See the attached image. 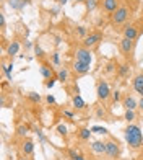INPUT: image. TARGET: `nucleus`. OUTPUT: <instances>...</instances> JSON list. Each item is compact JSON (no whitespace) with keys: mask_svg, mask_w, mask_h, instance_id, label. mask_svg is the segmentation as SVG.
I'll list each match as a JSON object with an SVG mask.
<instances>
[{"mask_svg":"<svg viewBox=\"0 0 143 160\" xmlns=\"http://www.w3.org/2000/svg\"><path fill=\"white\" fill-rule=\"evenodd\" d=\"M128 74H130V65L128 64H120L119 65V75L120 77H128Z\"/></svg>","mask_w":143,"mask_h":160,"instance_id":"a211bd4d","label":"nucleus"},{"mask_svg":"<svg viewBox=\"0 0 143 160\" xmlns=\"http://www.w3.org/2000/svg\"><path fill=\"white\" fill-rule=\"evenodd\" d=\"M133 90H135V93H138L140 97H143V74L135 75V78H133Z\"/></svg>","mask_w":143,"mask_h":160,"instance_id":"1a4fd4ad","label":"nucleus"},{"mask_svg":"<svg viewBox=\"0 0 143 160\" xmlns=\"http://www.w3.org/2000/svg\"><path fill=\"white\" fill-rule=\"evenodd\" d=\"M114 67H116V65H114L112 62H109V64L106 65V72H107V74H111V72L114 70Z\"/></svg>","mask_w":143,"mask_h":160,"instance_id":"c9c22d12","label":"nucleus"},{"mask_svg":"<svg viewBox=\"0 0 143 160\" xmlns=\"http://www.w3.org/2000/svg\"><path fill=\"white\" fill-rule=\"evenodd\" d=\"M91 131H93V132H96V134H107V132H109V131H107L106 128H103V126H93L91 128Z\"/></svg>","mask_w":143,"mask_h":160,"instance_id":"a878e982","label":"nucleus"},{"mask_svg":"<svg viewBox=\"0 0 143 160\" xmlns=\"http://www.w3.org/2000/svg\"><path fill=\"white\" fill-rule=\"evenodd\" d=\"M125 141L132 149H140L143 145V134L137 124H128L125 129Z\"/></svg>","mask_w":143,"mask_h":160,"instance_id":"f257e3e1","label":"nucleus"},{"mask_svg":"<svg viewBox=\"0 0 143 160\" xmlns=\"http://www.w3.org/2000/svg\"><path fill=\"white\" fill-rule=\"evenodd\" d=\"M91 150L95 154H106V142L103 141H93L91 142Z\"/></svg>","mask_w":143,"mask_h":160,"instance_id":"9b49d317","label":"nucleus"},{"mask_svg":"<svg viewBox=\"0 0 143 160\" xmlns=\"http://www.w3.org/2000/svg\"><path fill=\"white\" fill-rule=\"evenodd\" d=\"M119 48H120V52H122L124 56H128L132 52V49H133V41L128 39V38H122V39H120Z\"/></svg>","mask_w":143,"mask_h":160,"instance_id":"0eeeda50","label":"nucleus"},{"mask_svg":"<svg viewBox=\"0 0 143 160\" xmlns=\"http://www.w3.org/2000/svg\"><path fill=\"white\" fill-rule=\"evenodd\" d=\"M101 39H103V33H99V31H96V33H90L86 38H83V46L90 49V48H93V46H96Z\"/></svg>","mask_w":143,"mask_h":160,"instance_id":"423d86ee","label":"nucleus"},{"mask_svg":"<svg viewBox=\"0 0 143 160\" xmlns=\"http://www.w3.org/2000/svg\"><path fill=\"white\" fill-rule=\"evenodd\" d=\"M67 2H68V0H59V3H60V5H65Z\"/></svg>","mask_w":143,"mask_h":160,"instance_id":"c03bdc74","label":"nucleus"},{"mask_svg":"<svg viewBox=\"0 0 143 160\" xmlns=\"http://www.w3.org/2000/svg\"><path fill=\"white\" fill-rule=\"evenodd\" d=\"M34 51H36V56H38V57H42V56H44V51H42L41 46H36Z\"/></svg>","mask_w":143,"mask_h":160,"instance_id":"f704fd0d","label":"nucleus"},{"mask_svg":"<svg viewBox=\"0 0 143 160\" xmlns=\"http://www.w3.org/2000/svg\"><path fill=\"white\" fill-rule=\"evenodd\" d=\"M119 154H120L119 142L114 141V139L107 141V142H106V155L111 157V158H116V157H119Z\"/></svg>","mask_w":143,"mask_h":160,"instance_id":"39448f33","label":"nucleus"},{"mask_svg":"<svg viewBox=\"0 0 143 160\" xmlns=\"http://www.w3.org/2000/svg\"><path fill=\"white\" fill-rule=\"evenodd\" d=\"M28 132H30V128L25 126V124H21V126H18V128H16V134H18L20 137H25Z\"/></svg>","mask_w":143,"mask_h":160,"instance_id":"4be33fe9","label":"nucleus"},{"mask_svg":"<svg viewBox=\"0 0 143 160\" xmlns=\"http://www.w3.org/2000/svg\"><path fill=\"white\" fill-rule=\"evenodd\" d=\"M63 116H67V118H73V113H72V111H68V110H65V111H63Z\"/></svg>","mask_w":143,"mask_h":160,"instance_id":"ea45409f","label":"nucleus"},{"mask_svg":"<svg viewBox=\"0 0 143 160\" xmlns=\"http://www.w3.org/2000/svg\"><path fill=\"white\" fill-rule=\"evenodd\" d=\"M91 134H93V131H91V129H88V128L80 129V139H83V141H90Z\"/></svg>","mask_w":143,"mask_h":160,"instance_id":"412c9836","label":"nucleus"},{"mask_svg":"<svg viewBox=\"0 0 143 160\" xmlns=\"http://www.w3.org/2000/svg\"><path fill=\"white\" fill-rule=\"evenodd\" d=\"M124 38H128V39H137L138 38V28L135 25H127L124 28Z\"/></svg>","mask_w":143,"mask_h":160,"instance_id":"6e6552de","label":"nucleus"},{"mask_svg":"<svg viewBox=\"0 0 143 160\" xmlns=\"http://www.w3.org/2000/svg\"><path fill=\"white\" fill-rule=\"evenodd\" d=\"M20 160H28V158H20Z\"/></svg>","mask_w":143,"mask_h":160,"instance_id":"49530a36","label":"nucleus"},{"mask_svg":"<svg viewBox=\"0 0 143 160\" xmlns=\"http://www.w3.org/2000/svg\"><path fill=\"white\" fill-rule=\"evenodd\" d=\"M55 80H59V78H54V77H52V78L47 80V82H46V87H47V88H52V87L55 85Z\"/></svg>","mask_w":143,"mask_h":160,"instance_id":"473e14b6","label":"nucleus"},{"mask_svg":"<svg viewBox=\"0 0 143 160\" xmlns=\"http://www.w3.org/2000/svg\"><path fill=\"white\" fill-rule=\"evenodd\" d=\"M127 18H128V8L125 5H120L119 8L112 13V23L114 25H122L127 21Z\"/></svg>","mask_w":143,"mask_h":160,"instance_id":"f03ea898","label":"nucleus"},{"mask_svg":"<svg viewBox=\"0 0 143 160\" xmlns=\"http://www.w3.org/2000/svg\"><path fill=\"white\" fill-rule=\"evenodd\" d=\"M26 48H28V49L33 48V42H31V41H28V42H26Z\"/></svg>","mask_w":143,"mask_h":160,"instance_id":"79ce46f5","label":"nucleus"},{"mask_svg":"<svg viewBox=\"0 0 143 160\" xmlns=\"http://www.w3.org/2000/svg\"><path fill=\"white\" fill-rule=\"evenodd\" d=\"M36 134H38V137H39V141H41V142H44V141H46V137H44V134H42V132H41L39 129L36 131Z\"/></svg>","mask_w":143,"mask_h":160,"instance_id":"58836bf2","label":"nucleus"},{"mask_svg":"<svg viewBox=\"0 0 143 160\" xmlns=\"http://www.w3.org/2000/svg\"><path fill=\"white\" fill-rule=\"evenodd\" d=\"M3 72H5V75L8 80H12V70H13V64H3Z\"/></svg>","mask_w":143,"mask_h":160,"instance_id":"5701e85b","label":"nucleus"},{"mask_svg":"<svg viewBox=\"0 0 143 160\" xmlns=\"http://www.w3.org/2000/svg\"><path fill=\"white\" fill-rule=\"evenodd\" d=\"M41 75L44 77L46 80L52 78V67H51V65H47V64H42V65H41Z\"/></svg>","mask_w":143,"mask_h":160,"instance_id":"f3484780","label":"nucleus"},{"mask_svg":"<svg viewBox=\"0 0 143 160\" xmlns=\"http://www.w3.org/2000/svg\"><path fill=\"white\" fill-rule=\"evenodd\" d=\"M57 78H59V82L65 83L67 80H68V70L67 69H60L59 72H57Z\"/></svg>","mask_w":143,"mask_h":160,"instance_id":"6ab92c4d","label":"nucleus"},{"mask_svg":"<svg viewBox=\"0 0 143 160\" xmlns=\"http://www.w3.org/2000/svg\"><path fill=\"white\" fill-rule=\"evenodd\" d=\"M111 97H112V100H114V101H116V103H117V101L120 100V92H119V90L112 92V95H111Z\"/></svg>","mask_w":143,"mask_h":160,"instance_id":"72a5a7b5","label":"nucleus"},{"mask_svg":"<svg viewBox=\"0 0 143 160\" xmlns=\"http://www.w3.org/2000/svg\"><path fill=\"white\" fill-rule=\"evenodd\" d=\"M124 118H125L127 122H132V121L135 119V111H133V110H127L125 114H124Z\"/></svg>","mask_w":143,"mask_h":160,"instance_id":"bb28decb","label":"nucleus"},{"mask_svg":"<svg viewBox=\"0 0 143 160\" xmlns=\"http://www.w3.org/2000/svg\"><path fill=\"white\" fill-rule=\"evenodd\" d=\"M122 105H124L125 110H135V108H137V101H135L133 97H125L124 101H122Z\"/></svg>","mask_w":143,"mask_h":160,"instance_id":"2eb2a0df","label":"nucleus"},{"mask_svg":"<svg viewBox=\"0 0 143 160\" xmlns=\"http://www.w3.org/2000/svg\"><path fill=\"white\" fill-rule=\"evenodd\" d=\"M10 7L12 8H16V10H21L25 7V3L21 0H10Z\"/></svg>","mask_w":143,"mask_h":160,"instance_id":"393cba45","label":"nucleus"},{"mask_svg":"<svg viewBox=\"0 0 143 160\" xmlns=\"http://www.w3.org/2000/svg\"><path fill=\"white\" fill-rule=\"evenodd\" d=\"M96 116H98V118H106V110H104V108H98V110H96Z\"/></svg>","mask_w":143,"mask_h":160,"instance_id":"2f4dec72","label":"nucleus"},{"mask_svg":"<svg viewBox=\"0 0 143 160\" xmlns=\"http://www.w3.org/2000/svg\"><path fill=\"white\" fill-rule=\"evenodd\" d=\"M0 28H2V30L5 28V15L3 13H0Z\"/></svg>","mask_w":143,"mask_h":160,"instance_id":"4c0bfd02","label":"nucleus"},{"mask_svg":"<svg viewBox=\"0 0 143 160\" xmlns=\"http://www.w3.org/2000/svg\"><path fill=\"white\" fill-rule=\"evenodd\" d=\"M18 51H20V42L18 41H12L8 44V48H7V54H8L10 57H13V56L18 54Z\"/></svg>","mask_w":143,"mask_h":160,"instance_id":"ddd939ff","label":"nucleus"},{"mask_svg":"<svg viewBox=\"0 0 143 160\" xmlns=\"http://www.w3.org/2000/svg\"><path fill=\"white\" fill-rule=\"evenodd\" d=\"M138 106H140V108H141V111H143V97H141V98H140V103H138Z\"/></svg>","mask_w":143,"mask_h":160,"instance_id":"a19ab883","label":"nucleus"},{"mask_svg":"<svg viewBox=\"0 0 143 160\" xmlns=\"http://www.w3.org/2000/svg\"><path fill=\"white\" fill-rule=\"evenodd\" d=\"M72 103H73V106L76 108V110H85V108H86V103H85V100L80 95H73Z\"/></svg>","mask_w":143,"mask_h":160,"instance_id":"4468645a","label":"nucleus"},{"mask_svg":"<svg viewBox=\"0 0 143 160\" xmlns=\"http://www.w3.org/2000/svg\"><path fill=\"white\" fill-rule=\"evenodd\" d=\"M21 2H23L25 5H30V3H31V0H21Z\"/></svg>","mask_w":143,"mask_h":160,"instance_id":"37998d69","label":"nucleus"},{"mask_svg":"<svg viewBox=\"0 0 143 160\" xmlns=\"http://www.w3.org/2000/svg\"><path fill=\"white\" fill-rule=\"evenodd\" d=\"M68 158H70V160H86V158L80 154V152H76V150H73V149H68Z\"/></svg>","mask_w":143,"mask_h":160,"instance_id":"aec40b11","label":"nucleus"},{"mask_svg":"<svg viewBox=\"0 0 143 160\" xmlns=\"http://www.w3.org/2000/svg\"><path fill=\"white\" fill-rule=\"evenodd\" d=\"M76 33H78V36H81V38H86V36H88V31H86V28H85V26H78Z\"/></svg>","mask_w":143,"mask_h":160,"instance_id":"cd10ccee","label":"nucleus"},{"mask_svg":"<svg viewBox=\"0 0 143 160\" xmlns=\"http://www.w3.org/2000/svg\"><path fill=\"white\" fill-rule=\"evenodd\" d=\"M28 98H30L33 103H39V101H41V95H39V93H36V92H30V93H28Z\"/></svg>","mask_w":143,"mask_h":160,"instance_id":"b1692460","label":"nucleus"},{"mask_svg":"<svg viewBox=\"0 0 143 160\" xmlns=\"http://www.w3.org/2000/svg\"><path fill=\"white\" fill-rule=\"evenodd\" d=\"M75 57L78 62H85V64H91L93 61V56H91V51L88 48H76L75 49Z\"/></svg>","mask_w":143,"mask_h":160,"instance_id":"7ed1b4c3","label":"nucleus"},{"mask_svg":"<svg viewBox=\"0 0 143 160\" xmlns=\"http://www.w3.org/2000/svg\"><path fill=\"white\" fill-rule=\"evenodd\" d=\"M96 93H98V98H99V100H103V101L107 100V98L112 95V92H111V88H109V83L104 82V80H101V82L98 83Z\"/></svg>","mask_w":143,"mask_h":160,"instance_id":"20e7f679","label":"nucleus"},{"mask_svg":"<svg viewBox=\"0 0 143 160\" xmlns=\"http://www.w3.org/2000/svg\"><path fill=\"white\" fill-rule=\"evenodd\" d=\"M103 8L107 12V13H114L119 5H117V0H103Z\"/></svg>","mask_w":143,"mask_h":160,"instance_id":"f8f14e48","label":"nucleus"},{"mask_svg":"<svg viewBox=\"0 0 143 160\" xmlns=\"http://www.w3.org/2000/svg\"><path fill=\"white\" fill-rule=\"evenodd\" d=\"M46 100H47V103H49V105H54V103H55L54 95H47V97H46Z\"/></svg>","mask_w":143,"mask_h":160,"instance_id":"e433bc0d","label":"nucleus"},{"mask_svg":"<svg viewBox=\"0 0 143 160\" xmlns=\"http://www.w3.org/2000/svg\"><path fill=\"white\" fill-rule=\"evenodd\" d=\"M52 62H54V65H59V64H60V56H59V52H54V54H52Z\"/></svg>","mask_w":143,"mask_h":160,"instance_id":"c756f323","label":"nucleus"},{"mask_svg":"<svg viewBox=\"0 0 143 160\" xmlns=\"http://www.w3.org/2000/svg\"><path fill=\"white\" fill-rule=\"evenodd\" d=\"M75 2H85V0H75Z\"/></svg>","mask_w":143,"mask_h":160,"instance_id":"a18cd8bd","label":"nucleus"},{"mask_svg":"<svg viewBox=\"0 0 143 160\" xmlns=\"http://www.w3.org/2000/svg\"><path fill=\"white\" fill-rule=\"evenodd\" d=\"M86 7H88V10H95L96 8V0H86Z\"/></svg>","mask_w":143,"mask_h":160,"instance_id":"7c9ffc66","label":"nucleus"},{"mask_svg":"<svg viewBox=\"0 0 143 160\" xmlns=\"http://www.w3.org/2000/svg\"><path fill=\"white\" fill-rule=\"evenodd\" d=\"M90 64H85V62H78V61H75V64H73V70L76 72V74H80V75H83V74H88L90 72Z\"/></svg>","mask_w":143,"mask_h":160,"instance_id":"9d476101","label":"nucleus"},{"mask_svg":"<svg viewBox=\"0 0 143 160\" xmlns=\"http://www.w3.org/2000/svg\"><path fill=\"white\" fill-rule=\"evenodd\" d=\"M23 152H25V155H33V152H34V142L31 139H26L23 142Z\"/></svg>","mask_w":143,"mask_h":160,"instance_id":"dca6fc26","label":"nucleus"},{"mask_svg":"<svg viewBox=\"0 0 143 160\" xmlns=\"http://www.w3.org/2000/svg\"><path fill=\"white\" fill-rule=\"evenodd\" d=\"M67 126L65 124H59V126H57V132H59L60 136H67Z\"/></svg>","mask_w":143,"mask_h":160,"instance_id":"c85d7f7f","label":"nucleus"}]
</instances>
